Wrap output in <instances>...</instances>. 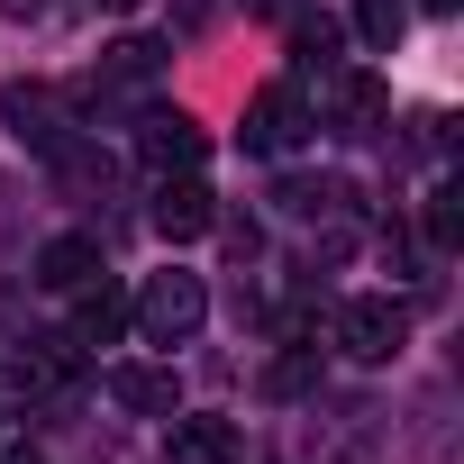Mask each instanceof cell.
<instances>
[{
    "label": "cell",
    "mask_w": 464,
    "mask_h": 464,
    "mask_svg": "<svg viewBox=\"0 0 464 464\" xmlns=\"http://www.w3.org/2000/svg\"><path fill=\"white\" fill-rule=\"evenodd\" d=\"M101 10H146V0H101Z\"/></svg>",
    "instance_id": "obj_17"
},
{
    "label": "cell",
    "mask_w": 464,
    "mask_h": 464,
    "mask_svg": "<svg viewBox=\"0 0 464 464\" xmlns=\"http://www.w3.org/2000/svg\"><path fill=\"white\" fill-rule=\"evenodd\" d=\"M101 382H110V401L137 410V419H173V410H182V382H173L164 364H110Z\"/></svg>",
    "instance_id": "obj_8"
},
{
    "label": "cell",
    "mask_w": 464,
    "mask_h": 464,
    "mask_svg": "<svg viewBox=\"0 0 464 464\" xmlns=\"http://www.w3.org/2000/svg\"><path fill=\"white\" fill-rule=\"evenodd\" d=\"M428 237H437V246H455V237H464V218H455V191H437V200H428Z\"/></svg>",
    "instance_id": "obj_15"
},
{
    "label": "cell",
    "mask_w": 464,
    "mask_h": 464,
    "mask_svg": "<svg viewBox=\"0 0 464 464\" xmlns=\"http://www.w3.org/2000/svg\"><path fill=\"white\" fill-rule=\"evenodd\" d=\"M200 155H209V137H200V119H182V110H146V128H137V164L164 182V173H200Z\"/></svg>",
    "instance_id": "obj_5"
},
{
    "label": "cell",
    "mask_w": 464,
    "mask_h": 464,
    "mask_svg": "<svg viewBox=\"0 0 464 464\" xmlns=\"http://www.w3.org/2000/svg\"><path fill=\"white\" fill-rule=\"evenodd\" d=\"M155 73H164V46L155 37H119L101 55V92H155Z\"/></svg>",
    "instance_id": "obj_11"
},
{
    "label": "cell",
    "mask_w": 464,
    "mask_h": 464,
    "mask_svg": "<svg viewBox=\"0 0 464 464\" xmlns=\"http://www.w3.org/2000/svg\"><path fill=\"white\" fill-rule=\"evenodd\" d=\"M209 227H218L209 182H200V173H164V182H155V237L191 246V237H209Z\"/></svg>",
    "instance_id": "obj_7"
},
{
    "label": "cell",
    "mask_w": 464,
    "mask_h": 464,
    "mask_svg": "<svg viewBox=\"0 0 464 464\" xmlns=\"http://www.w3.org/2000/svg\"><path fill=\"white\" fill-rule=\"evenodd\" d=\"M419 10H455V0H419Z\"/></svg>",
    "instance_id": "obj_18"
},
{
    "label": "cell",
    "mask_w": 464,
    "mask_h": 464,
    "mask_svg": "<svg viewBox=\"0 0 464 464\" xmlns=\"http://www.w3.org/2000/svg\"><path fill=\"white\" fill-rule=\"evenodd\" d=\"M92 274H101V246H92V237H46V246H37V283H46V292H82Z\"/></svg>",
    "instance_id": "obj_12"
},
{
    "label": "cell",
    "mask_w": 464,
    "mask_h": 464,
    "mask_svg": "<svg viewBox=\"0 0 464 464\" xmlns=\"http://www.w3.org/2000/svg\"><path fill=\"white\" fill-rule=\"evenodd\" d=\"M128 310H137L146 346H191V337H200V319H209V283H200V274H155Z\"/></svg>",
    "instance_id": "obj_1"
},
{
    "label": "cell",
    "mask_w": 464,
    "mask_h": 464,
    "mask_svg": "<svg viewBox=\"0 0 464 464\" xmlns=\"http://www.w3.org/2000/svg\"><path fill=\"white\" fill-rule=\"evenodd\" d=\"M128 328H137V310H128V292L92 274V283H82V301H73V337H82V346H119Z\"/></svg>",
    "instance_id": "obj_9"
},
{
    "label": "cell",
    "mask_w": 464,
    "mask_h": 464,
    "mask_svg": "<svg viewBox=\"0 0 464 464\" xmlns=\"http://www.w3.org/2000/svg\"><path fill=\"white\" fill-rule=\"evenodd\" d=\"M319 101H328V128H346V137H373L392 119V92L373 64H319Z\"/></svg>",
    "instance_id": "obj_3"
},
{
    "label": "cell",
    "mask_w": 464,
    "mask_h": 464,
    "mask_svg": "<svg viewBox=\"0 0 464 464\" xmlns=\"http://www.w3.org/2000/svg\"><path fill=\"white\" fill-rule=\"evenodd\" d=\"M237 419H182L173 410V464H237Z\"/></svg>",
    "instance_id": "obj_10"
},
{
    "label": "cell",
    "mask_w": 464,
    "mask_h": 464,
    "mask_svg": "<svg viewBox=\"0 0 464 464\" xmlns=\"http://www.w3.org/2000/svg\"><path fill=\"white\" fill-rule=\"evenodd\" d=\"M401 337H410V310H401L392 292H355V301H337V346H346L355 364H392Z\"/></svg>",
    "instance_id": "obj_2"
},
{
    "label": "cell",
    "mask_w": 464,
    "mask_h": 464,
    "mask_svg": "<svg viewBox=\"0 0 464 464\" xmlns=\"http://www.w3.org/2000/svg\"><path fill=\"white\" fill-rule=\"evenodd\" d=\"M301 137H310V101H301L292 82H265V92L246 101V146H256V155H292Z\"/></svg>",
    "instance_id": "obj_6"
},
{
    "label": "cell",
    "mask_w": 464,
    "mask_h": 464,
    "mask_svg": "<svg viewBox=\"0 0 464 464\" xmlns=\"http://www.w3.org/2000/svg\"><path fill=\"white\" fill-rule=\"evenodd\" d=\"M401 28H410V0H355V37H364L373 55H392Z\"/></svg>",
    "instance_id": "obj_13"
},
{
    "label": "cell",
    "mask_w": 464,
    "mask_h": 464,
    "mask_svg": "<svg viewBox=\"0 0 464 464\" xmlns=\"http://www.w3.org/2000/svg\"><path fill=\"white\" fill-rule=\"evenodd\" d=\"M0 119H10V137L37 146V155L73 146V119H64V92L55 82H10V92H0Z\"/></svg>",
    "instance_id": "obj_4"
},
{
    "label": "cell",
    "mask_w": 464,
    "mask_h": 464,
    "mask_svg": "<svg viewBox=\"0 0 464 464\" xmlns=\"http://www.w3.org/2000/svg\"><path fill=\"white\" fill-rule=\"evenodd\" d=\"M292 46H301V64H337V19L328 10H301L292 19Z\"/></svg>",
    "instance_id": "obj_14"
},
{
    "label": "cell",
    "mask_w": 464,
    "mask_h": 464,
    "mask_svg": "<svg viewBox=\"0 0 464 464\" xmlns=\"http://www.w3.org/2000/svg\"><path fill=\"white\" fill-rule=\"evenodd\" d=\"M310 382H319V364H310V355H283V364H274V392H283V401H292V392H310Z\"/></svg>",
    "instance_id": "obj_16"
}]
</instances>
